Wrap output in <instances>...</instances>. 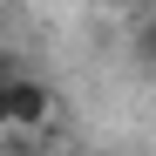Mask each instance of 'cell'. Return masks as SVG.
<instances>
[{"instance_id": "obj_1", "label": "cell", "mask_w": 156, "mask_h": 156, "mask_svg": "<svg viewBox=\"0 0 156 156\" xmlns=\"http://www.w3.org/2000/svg\"><path fill=\"white\" fill-rule=\"evenodd\" d=\"M48 115H55V88L20 68L14 82H7V129H41Z\"/></svg>"}, {"instance_id": "obj_2", "label": "cell", "mask_w": 156, "mask_h": 156, "mask_svg": "<svg viewBox=\"0 0 156 156\" xmlns=\"http://www.w3.org/2000/svg\"><path fill=\"white\" fill-rule=\"evenodd\" d=\"M136 55H143V61H149V75H156V20H149V27L136 34Z\"/></svg>"}, {"instance_id": "obj_3", "label": "cell", "mask_w": 156, "mask_h": 156, "mask_svg": "<svg viewBox=\"0 0 156 156\" xmlns=\"http://www.w3.org/2000/svg\"><path fill=\"white\" fill-rule=\"evenodd\" d=\"M0 129H7V82H0Z\"/></svg>"}]
</instances>
